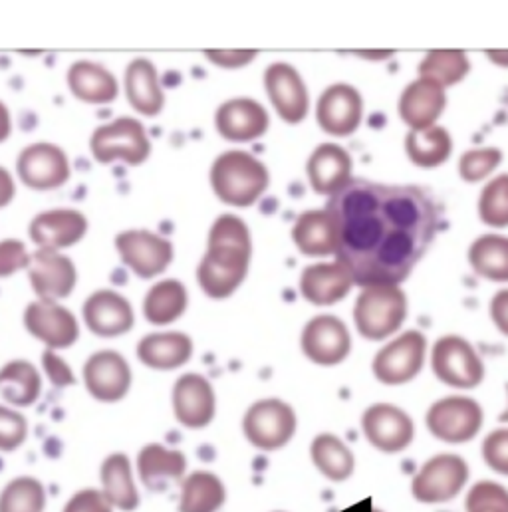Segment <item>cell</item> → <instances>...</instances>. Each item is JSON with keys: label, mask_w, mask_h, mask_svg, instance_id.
<instances>
[{"label": "cell", "mask_w": 508, "mask_h": 512, "mask_svg": "<svg viewBox=\"0 0 508 512\" xmlns=\"http://www.w3.org/2000/svg\"><path fill=\"white\" fill-rule=\"evenodd\" d=\"M336 227V262L366 288L399 286L429 251L439 211L419 187L350 179L328 201Z\"/></svg>", "instance_id": "cell-1"}, {"label": "cell", "mask_w": 508, "mask_h": 512, "mask_svg": "<svg viewBox=\"0 0 508 512\" xmlns=\"http://www.w3.org/2000/svg\"><path fill=\"white\" fill-rule=\"evenodd\" d=\"M253 255L247 223L237 215H221L209 231L207 251L197 266V282L205 296L223 300L245 282Z\"/></svg>", "instance_id": "cell-2"}, {"label": "cell", "mask_w": 508, "mask_h": 512, "mask_svg": "<svg viewBox=\"0 0 508 512\" xmlns=\"http://www.w3.org/2000/svg\"><path fill=\"white\" fill-rule=\"evenodd\" d=\"M209 181L219 201L231 207H251L268 189L270 175L254 155L233 149L213 161Z\"/></svg>", "instance_id": "cell-3"}, {"label": "cell", "mask_w": 508, "mask_h": 512, "mask_svg": "<svg viewBox=\"0 0 508 512\" xmlns=\"http://www.w3.org/2000/svg\"><path fill=\"white\" fill-rule=\"evenodd\" d=\"M92 157L100 165L122 161L129 167L143 165L151 155V139L141 120L120 116L94 129L88 141Z\"/></svg>", "instance_id": "cell-4"}, {"label": "cell", "mask_w": 508, "mask_h": 512, "mask_svg": "<svg viewBox=\"0 0 508 512\" xmlns=\"http://www.w3.org/2000/svg\"><path fill=\"white\" fill-rule=\"evenodd\" d=\"M407 318V296L399 286H366L354 306V322L366 340L393 336Z\"/></svg>", "instance_id": "cell-5"}, {"label": "cell", "mask_w": 508, "mask_h": 512, "mask_svg": "<svg viewBox=\"0 0 508 512\" xmlns=\"http://www.w3.org/2000/svg\"><path fill=\"white\" fill-rule=\"evenodd\" d=\"M16 177L32 191H54L70 181L72 163L64 147L52 141H36L18 153Z\"/></svg>", "instance_id": "cell-6"}, {"label": "cell", "mask_w": 508, "mask_h": 512, "mask_svg": "<svg viewBox=\"0 0 508 512\" xmlns=\"http://www.w3.org/2000/svg\"><path fill=\"white\" fill-rule=\"evenodd\" d=\"M114 247L122 264L141 280L161 276L175 258L173 243L149 229L120 231L114 239Z\"/></svg>", "instance_id": "cell-7"}, {"label": "cell", "mask_w": 508, "mask_h": 512, "mask_svg": "<svg viewBox=\"0 0 508 512\" xmlns=\"http://www.w3.org/2000/svg\"><path fill=\"white\" fill-rule=\"evenodd\" d=\"M26 332L46 350H68L80 340V320L62 302L32 300L22 314Z\"/></svg>", "instance_id": "cell-8"}, {"label": "cell", "mask_w": 508, "mask_h": 512, "mask_svg": "<svg viewBox=\"0 0 508 512\" xmlns=\"http://www.w3.org/2000/svg\"><path fill=\"white\" fill-rule=\"evenodd\" d=\"M243 431L249 443L260 451L282 449L296 433V413L276 397L260 399L245 413Z\"/></svg>", "instance_id": "cell-9"}, {"label": "cell", "mask_w": 508, "mask_h": 512, "mask_svg": "<svg viewBox=\"0 0 508 512\" xmlns=\"http://www.w3.org/2000/svg\"><path fill=\"white\" fill-rule=\"evenodd\" d=\"M427 429L445 443H467L477 437L483 427L481 405L463 395H451L435 401L427 411Z\"/></svg>", "instance_id": "cell-10"}, {"label": "cell", "mask_w": 508, "mask_h": 512, "mask_svg": "<svg viewBox=\"0 0 508 512\" xmlns=\"http://www.w3.org/2000/svg\"><path fill=\"white\" fill-rule=\"evenodd\" d=\"M469 481V465L463 457L443 453L429 459L413 477L411 493L423 505H437L455 499Z\"/></svg>", "instance_id": "cell-11"}, {"label": "cell", "mask_w": 508, "mask_h": 512, "mask_svg": "<svg viewBox=\"0 0 508 512\" xmlns=\"http://www.w3.org/2000/svg\"><path fill=\"white\" fill-rule=\"evenodd\" d=\"M431 368L437 380L459 389H473L485 380L483 360L461 336H443L435 342Z\"/></svg>", "instance_id": "cell-12"}, {"label": "cell", "mask_w": 508, "mask_h": 512, "mask_svg": "<svg viewBox=\"0 0 508 512\" xmlns=\"http://www.w3.org/2000/svg\"><path fill=\"white\" fill-rule=\"evenodd\" d=\"M24 272L36 300L62 302L78 286V266L66 253L34 249Z\"/></svg>", "instance_id": "cell-13"}, {"label": "cell", "mask_w": 508, "mask_h": 512, "mask_svg": "<svg viewBox=\"0 0 508 512\" xmlns=\"http://www.w3.org/2000/svg\"><path fill=\"white\" fill-rule=\"evenodd\" d=\"M90 231L88 217L78 209H50L28 223V239L36 249L64 253L80 245Z\"/></svg>", "instance_id": "cell-14"}, {"label": "cell", "mask_w": 508, "mask_h": 512, "mask_svg": "<svg viewBox=\"0 0 508 512\" xmlns=\"http://www.w3.org/2000/svg\"><path fill=\"white\" fill-rule=\"evenodd\" d=\"M425 352V336L417 330H409L381 348L372 364L374 376L385 385L407 384L421 372Z\"/></svg>", "instance_id": "cell-15"}, {"label": "cell", "mask_w": 508, "mask_h": 512, "mask_svg": "<svg viewBox=\"0 0 508 512\" xmlns=\"http://www.w3.org/2000/svg\"><path fill=\"white\" fill-rule=\"evenodd\" d=\"M82 322L98 338H120L135 326V310L114 288L94 290L82 306Z\"/></svg>", "instance_id": "cell-16"}, {"label": "cell", "mask_w": 508, "mask_h": 512, "mask_svg": "<svg viewBox=\"0 0 508 512\" xmlns=\"http://www.w3.org/2000/svg\"><path fill=\"white\" fill-rule=\"evenodd\" d=\"M88 393L102 403H118L131 389V366L116 350L94 352L82 370Z\"/></svg>", "instance_id": "cell-17"}, {"label": "cell", "mask_w": 508, "mask_h": 512, "mask_svg": "<svg viewBox=\"0 0 508 512\" xmlns=\"http://www.w3.org/2000/svg\"><path fill=\"white\" fill-rule=\"evenodd\" d=\"M350 350V332L336 316H316L302 330V352L318 366H338L348 358Z\"/></svg>", "instance_id": "cell-18"}, {"label": "cell", "mask_w": 508, "mask_h": 512, "mask_svg": "<svg viewBox=\"0 0 508 512\" xmlns=\"http://www.w3.org/2000/svg\"><path fill=\"white\" fill-rule=\"evenodd\" d=\"M266 94L286 124H300L308 116V90L298 70L286 62H274L264 72Z\"/></svg>", "instance_id": "cell-19"}, {"label": "cell", "mask_w": 508, "mask_h": 512, "mask_svg": "<svg viewBox=\"0 0 508 512\" xmlns=\"http://www.w3.org/2000/svg\"><path fill=\"white\" fill-rule=\"evenodd\" d=\"M173 413L187 429L207 427L217 413V397L211 382L201 374H183L173 385Z\"/></svg>", "instance_id": "cell-20"}, {"label": "cell", "mask_w": 508, "mask_h": 512, "mask_svg": "<svg viewBox=\"0 0 508 512\" xmlns=\"http://www.w3.org/2000/svg\"><path fill=\"white\" fill-rule=\"evenodd\" d=\"M362 429L368 441L383 453H399L407 449L415 435L413 419L391 403H376L366 409Z\"/></svg>", "instance_id": "cell-21"}, {"label": "cell", "mask_w": 508, "mask_h": 512, "mask_svg": "<svg viewBox=\"0 0 508 512\" xmlns=\"http://www.w3.org/2000/svg\"><path fill=\"white\" fill-rule=\"evenodd\" d=\"M362 94L350 84H334L326 88L318 100L316 118L320 128L330 135H352L362 124Z\"/></svg>", "instance_id": "cell-22"}, {"label": "cell", "mask_w": 508, "mask_h": 512, "mask_svg": "<svg viewBox=\"0 0 508 512\" xmlns=\"http://www.w3.org/2000/svg\"><path fill=\"white\" fill-rule=\"evenodd\" d=\"M124 94L137 116L155 118L165 108V92L159 70L149 58H133L124 72Z\"/></svg>", "instance_id": "cell-23"}, {"label": "cell", "mask_w": 508, "mask_h": 512, "mask_svg": "<svg viewBox=\"0 0 508 512\" xmlns=\"http://www.w3.org/2000/svg\"><path fill=\"white\" fill-rule=\"evenodd\" d=\"M72 96L88 106H108L120 96V82L104 64L94 60H76L66 74Z\"/></svg>", "instance_id": "cell-24"}, {"label": "cell", "mask_w": 508, "mask_h": 512, "mask_svg": "<svg viewBox=\"0 0 508 512\" xmlns=\"http://www.w3.org/2000/svg\"><path fill=\"white\" fill-rule=\"evenodd\" d=\"M447 104L445 88L429 78L413 80L399 98V116L411 129L435 126Z\"/></svg>", "instance_id": "cell-25"}, {"label": "cell", "mask_w": 508, "mask_h": 512, "mask_svg": "<svg viewBox=\"0 0 508 512\" xmlns=\"http://www.w3.org/2000/svg\"><path fill=\"white\" fill-rule=\"evenodd\" d=\"M137 360L155 372L183 368L193 356V340L185 332H153L137 342Z\"/></svg>", "instance_id": "cell-26"}, {"label": "cell", "mask_w": 508, "mask_h": 512, "mask_svg": "<svg viewBox=\"0 0 508 512\" xmlns=\"http://www.w3.org/2000/svg\"><path fill=\"white\" fill-rule=\"evenodd\" d=\"M306 173L316 193L332 197L352 179V157L336 143H322L310 155Z\"/></svg>", "instance_id": "cell-27"}, {"label": "cell", "mask_w": 508, "mask_h": 512, "mask_svg": "<svg viewBox=\"0 0 508 512\" xmlns=\"http://www.w3.org/2000/svg\"><path fill=\"white\" fill-rule=\"evenodd\" d=\"M266 110L249 98L229 100L219 106L215 114V128L221 137L229 141H253L266 133L268 129Z\"/></svg>", "instance_id": "cell-28"}, {"label": "cell", "mask_w": 508, "mask_h": 512, "mask_svg": "<svg viewBox=\"0 0 508 512\" xmlns=\"http://www.w3.org/2000/svg\"><path fill=\"white\" fill-rule=\"evenodd\" d=\"M354 280L340 262H318L304 268L300 276L302 296L316 306H330L350 294Z\"/></svg>", "instance_id": "cell-29"}, {"label": "cell", "mask_w": 508, "mask_h": 512, "mask_svg": "<svg viewBox=\"0 0 508 512\" xmlns=\"http://www.w3.org/2000/svg\"><path fill=\"white\" fill-rule=\"evenodd\" d=\"M189 306V292L177 278L157 280L143 298V318L153 326L177 322Z\"/></svg>", "instance_id": "cell-30"}, {"label": "cell", "mask_w": 508, "mask_h": 512, "mask_svg": "<svg viewBox=\"0 0 508 512\" xmlns=\"http://www.w3.org/2000/svg\"><path fill=\"white\" fill-rule=\"evenodd\" d=\"M185 469V455L159 443L145 445L137 455V473L149 491H161L167 481H179L185 475Z\"/></svg>", "instance_id": "cell-31"}, {"label": "cell", "mask_w": 508, "mask_h": 512, "mask_svg": "<svg viewBox=\"0 0 508 512\" xmlns=\"http://www.w3.org/2000/svg\"><path fill=\"white\" fill-rule=\"evenodd\" d=\"M292 241L308 256L336 255V227L330 213L306 211L292 227Z\"/></svg>", "instance_id": "cell-32"}, {"label": "cell", "mask_w": 508, "mask_h": 512, "mask_svg": "<svg viewBox=\"0 0 508 512\" xmlns=\"http://www.w3.org/2000/svg\"><path fill=\"white\" fill-rule=\"evenodd\" d=\"M42 393V376L28 360H10L0 368V397L14 407H30Z\"/></svg>", "instance_id": "cell-33"}, {"label": "cell", "mask_w": 508, "mask_h": 512, "mask_svg": "<svg viewBox=\"0 0 508 512\" xmlns=\"http://www.w3.org/2000/svg\"><path fill=\"white\" fill-rule=\"evenodd\" d=\"M310 457L318 471L334 483L348 481L356 469L354 453L340 437L332 433H322L312 441Z\"/></svg>", "instance_id": "cell-34"}, {"label": "cell", "mask_w": 508, "mask_h": 512, "mask_svg": "<svg viewBox=\"0 0 508 512\" xmlns=\"http://www.w3.org/2000/svg\"><path fill=\"white\" fill-rule=\"evenodd\" d=\"M102 485L106 501L120 509L131 512L139 507V495L131 477V465L124 453L110 455L102 465Z\"/></svg>", "instance_id": "cell-35"}, {"label": "cell", "mask_w": 508, "mask_h": 512, "mask_svg": "<svg viewBox=\"0 0 508 512\" xmlns=\"http://www.w3.org/2000/svg\"><path fill=\"white\" fill-rule=\"evenodd\" d=\"M453 149L449 131L441 126L425 129H411L405 139V151L417 167L431 169L443 165Z\"/></svg>", "instance_id": "cell-36"}, {"label": "cell", "mask_w": 508, "mask_h": 512, "mask_svg": "<svg viewBox=\"0 0 508 512\" xmlns=\"http://www.w3.org/2000/svg\"><path fill=\"white\" fill-rule=\"evenodd\" d=\"M227 499L225 485L209 471H195L183 481L179 512H217Z\"/></svg>", "instance_id": "cell-37"}, {"label": "cell", "mask_w": 508, "mask_h": 512, "mask_svg": "<svg viewBox=\"0 0 508 512\" xmlns=\"http://www.w3.org/2000/svg\"><path fill=\"white\" fill-rule=\"evenodd\" d=\"M473 270L493 282H508V237L483 235L469 249Z\"/></svg>", "instance_id": "cell-38"}, {"label": "cell", "mask_w": 508, "mask_h": 512, "mask_svg": "<svg viewBox=\"0 0 508 512\" xmlns=\"http://www.w3.org/2000/svg\"><path fill=\"white\" fill-rule=\"evenodd\" d=\"M471 70V62L463 50H431L419 64V78H429L441 88L459 84Z\"/></svg>", "instance_id": "cell-39"}, {"label": "cell", "mask_w": 508, "mask_h": 512, "mask_svg": "<svg viewBox=\"0 0 508 512\" xmlns=\"http://www.w3.org/2000/svg\"><path fill=\"white\" fill-rule=\"evenodd\" d=\"M44 507L46 491L32 477H18L0 493V512H42Z\"/></svg>", "instance_id": "cell-40"}, {"label": "cell", "mask_w": 508, "mask_h": 512, "mask_svg": "<svg viewBox=\"0 0 508 512\" xmlns=\"http://www.w3.org/2000/svg\"><path fill=\"white\" fill-rule=\"evenodd\" d=\"M479 217L489 227H508V173L495 177L481 191Z\"/></svg>", "instance_id": "cell-41"}, {"label": "cell", "mask_w": 508, "mask_h": 512, "mask_svg": "<svg viewBox=\"0 0 508 512\" xmlns=\"http://www.w3.org/2000/svg\"><path fill=\"white\" fill-rule=\"evenodd\" d=\"M503 161V153L495 147L489 149H473L463 153L459 161V173L467 183H479L489 177L499 163Z\"/></svg>", "instance_id": "cell-42"}, {"label": "cell", "mask_w": 508, "mask_h": 512, "mask_svg": "<svg viewBox=\"0 0 508 512\" xmlns=\"http://www.w3.org/2000/svg\"><path fill=\"white\" fill-rule=\"evenodd\" d=\"M467 512H508V491L493 481L477 483L467 499H465Z\"/></svg>", "instance_id": "cell-43"}, {"label": "cell", "mask_w": 508, "mask_h": 512, "mask_svg": "<svg viewBox=\"0 0 508 512\" xmlns=\"http://www.w3.org/2000/svg\"><path fill=\"white\" fill-rule=\"evenodd\" d=\"M28 437V421L16 409L0 405V451H16Z\"/></svg>", "instance_id": "cell-44"}, {"label": "cell", "mask_w": 508, "mask_h": 512, "mask_svg": "<svg viewBox=\"0 0 508 512\" xmlns=\"http://www.w3.org/2000/svg\"><path fill=\"white\" fill-rule=\"evenodd\" d=\"M481 453L495 473L508 477V429H497L487 435Z\"/></svg>", "instance_id": "cell-45"}, {"label": "cell", "mask_w": 508, "mask_h": 512, "mask_svg": "<svg viewBox=\"0 0 508 512\" xmlns=\"http://www.w3.org/2000/svg\"><path fill=\"white\" fill-rule=\"evenodd\" d=\"M30 260V251L26 243L18 239L0 241V278H10L16 272L26 270Z\"/></svg>", "instance_id": "cell-46"}, {"label": "cell", "mask_w": 508, "mask_h": 512, "mask_svg": "<svg viewBox=\"0 0 508 512\" xmlns=\"http://www.w3.org/2000/svg\"><path fill=\"white\" fill-rule=\"evenodd\" d=\"M42 368H44V374L48 376V380L56 387H70V385L76 384V376H74L72 368L54 350H44Z\"/></svg>", "instance_id": "cell-47"}, {"label": "cell", "mask_w": 508, "mask_h": 512, "mask_svg": "<svg viewBox=\"0 0 508 512\" xmlns=\"http://www.w3.org/2000/svg\"><path fill=\"white\" fill-rule=\"evenodd\" d=\"M62 512H112V505L106 501L104 493L98 491H80L64 507Z\"/></svg>", "instance_id": "cell-48"}, {"label": "cell", "mask_w": 508, "mask_h": 512, "mask_svg": "<svg viewBox=\"0 0 508 512\" xmlns=\"http://www.w3.org/2000/svg\"><path fill=\"white\" fill-rule=\"evenodd\" d=\"M256 54V50H205L207 60L225 70H237L251 64Z\"/></svg>", "instance_id": "cell-49"}, {"label": "cell", "mask_w": 508, "mask_h": 512, "mask_svg": "<svg viewBox=\"0 0 508 512\" xmlns=\"http://www.w3.org/2000/svg\"><path fill=\"white\" fill-rule=\"evenodd\" d=\"M491 316L495 326L508 336V290H501L491 300Z\"/></svg>", "instance_id": "cell-50"}, {"label": "cell", "mask_w": 508, "mask_h": 512, "mask_svg": "<svg viewBox=\"0 0 508 512\" xmlns=\"http://www.w3.org/2000/svg\"><path fill=\"white\" fill-rule=\"evenodd\" d=\"M16 199V179L14 175L0 165V209L8 207Z\"/></svg>", "instance_id": "cell-51"}, {"label": "cell", "mask_w": 508, "mask_h": 512, "mask_svg": "<svg viewBox=\"0 0 508 512\" xmlns=\"http://www.w3.org/2000/svg\"><path fill=\"white\" fill-rule=\"evenodd\" d=\"M12 133V114L8 106L0 100V143H4Z\"/></svg>", "instance_id": "cell-52"}, {"label": "cell", "mask_w": 508, "mask_h": 512, "mask_svg": "<svg viewBox=\"0 0 508 512\" xmlns=\"http://www.w3.org/2000/svg\"><path fill=\"white\" fill-rule=\"evenodd\" d=\"M487 54L495 64L508 68V50H489Z\"/></svg>", "instance_id": "cell-53"}, {"label": "cell", "mask_w": 508, "mask_h": 512, "mask_svg": "<svg viewBox=\"0 0 508 512\" xmlns=\"http://www.w3.org/2000/svg\"><path fill=\"white\" fill-rule=\"evenodd\" d=\"M360 56H368V58H389L391 52L383 50V52H358Z\"/></svg>", "instance_id": "cell-54"}, {"label": "cell", "mask_w": 508, "mask_h": 512, "mask_svg": "<svg viewBox=\"0 0 508 512\" xmlns=\"http://www.w3.org/2000/svg\"><path fill=\"white\" fill-rule=\"evenodd\" d=\"M508 387V385H507ZM501 419H503V421H508V409H507V413H505V415H501Z\"/></svg>", "instance_id": "cell-55"}]
</instances>
